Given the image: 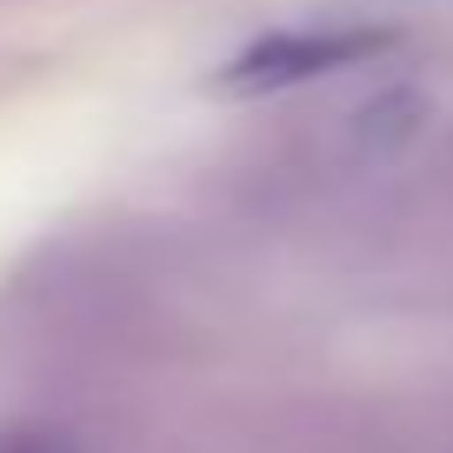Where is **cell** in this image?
I'll return each instance as SVG.
<instances>
[{"mask_svg": "<svg viewBox=\"0 0 453 453\" xmlns=\"http://www.w3.org/2000/svg\"><path fill=\"white\" fill-rule=\"evenodd\" d=\"M373 34H273V41H260L254 54L234 60V73L226 81L247 87V94H267V87H294V81H320V73L334 67H354V60L373 54Z\"/></svg>", "mask_w": 453, "mask_h": 453, "instance_id": "cell-1", "label": "cell"}]
</instances>
